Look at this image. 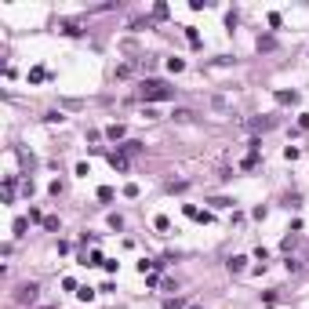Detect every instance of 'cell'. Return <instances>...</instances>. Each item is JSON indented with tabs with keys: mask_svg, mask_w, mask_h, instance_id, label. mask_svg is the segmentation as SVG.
I'll use <instances>...</instances> for the list:
<instances>
[{
	"mask_svg": "<svg viewBox=\"0 0 309 309\" xmlns=\"http://www.w3.org/2000/svg\"><path fill=\"white\" fill-rule=\"evenodd\" d=\"M15 189H19V178L8 175V182H4V204H11V200H15Z\"/></svg>",
	"mask_w": 309,
	"mask_h": 309,
	"instance_id": "obj_4",
	"label": "cell"
},
{
	"mask_svg": "<svg viewBox=\"0 0 309 309\" xmlns=\"http://www.w3.org/2000/svg\"><path fill=\"white\" fill-rule=\"evenodd\" d=\"M182 305H185L182 298H167V302H164V309H182Z\"/></svg>",
	"mask_w": 309,
	"mask_h": 309,
	"instance_id": "obj_22",
	"label": "cell"
},
{
	"mask_svg": "<svg viewBox=\"0 0 309 309\" xmlns=\"http://www.w3.org/2000/svg\"><path fill=\"white\" fill-rule=\"evenodd\" d=\"M142 149H146V146H142V142H135V138H128V142L120 146V153H124V157H131V153H142Z\"/></svg>",
	"mask_w": 309,
	"mask_h": 309,
	"instance_id": "obj_7",
	"label": "cell"
},
{
	"mask_svg": "<svg viewBox=\"0 0 309 309\" xmlns=\"http://www.w3.org/2000/svg\"><path fill=\"white\" fill-rule=\"evenodd\" d=\"M138 95H142L146 102H167V98H175V87L171 84H164V80H142V87H138Z\"/></svg>",
	"mask_w": 309,
	"mask_h": 309,
	"instance_id": "obj_1",
	"label": "cell"
},
{
	"mask_svg": "<svg viewBox=\"0 0 309 309\" xmlns=\"http://www.w3.org/2000/svg\"><path fill=\"white\" fill-rule=\"evenodd\" d=\"M167 69H171V73H182L185 62H182V58H167Z\"/></svg>",
	"mask_w": 309,
	"mask_h": 309,
	"instance_id": "obj_16",
	"label": "cell"
},
{
	"mask_svg": "<svg viewBox=\"0 0 309 309\" xmlns=\"http://www.w3.org/2000/svg\"><path fill=\"white\" fill-rule=\"evenodd\" d=\"M185 37H189V44H193V48H200V33H196L193 26H185Z\"/></svg>",
	"mask_w": 309,
	"mask_h": 309,
	"instance_id": "obj_15",
	"label": "cell"
},
{
	"mask_svg": "<svg viewBox=\"0 0 309 309\" xmlns=\"http://www.w3.org/2000/svg\"><path fill=\"white\" fill-rule=\"evenodd\" d=\"M185 219H193V222H211V215L200 211L196 204H185Z\"/></svg>",
	"mask_w": 309,
	"mask_h": 309,
	"instance_id": "obj_3",
	"label": "cell"
},
{
	"mask_svg": "<svg viewBox=\"0 0 309 309\" xmlns=\"http://www.w3.org/2000/svg\"><path fill=\"white\" fill-rule=\"evenodd\" d=\"M276 102H280V106H295L298 102V91H276Z\"/></svg>",
	"mask_w": 309,
	"mask_h": 309,
	"instance_id": "obj_5",
	"label": "cell"
},
{
	"mask_svg": "<svg viewBox=\"0 0 309 309\" xmlns=\"http://www.w3.org/2000/svg\"><path fill=\"white\" fill-rule=\"evenodd\" d=\"M153 226H157L160 233H167V229H171V219H167V215H157V219H153Z\"/></svg>",
	"mask_w": 309,
	"mask_h": 309,
	"instance_id": "obj_12",
	"label": "cell"
},
{
	"mask_svg": "<svg viewBox=\"0 0 309 309\" xmlns=\"http://www.w3.org/2000/svg\"><path fill=\"white\" fill-rule=\"evenodd\" d=\"M44 76H48V69H40V66H37V69H29V80H33V84H40Z\"/></svg>",
	"mask_w": 309,
	"mask_h": 309,
	"instance_id": "obj_14",
	"label": "cell"
},
{
	"mask_svg": "<svg viewBox=\"0 0 309 309\" xmlns=\"http://www.w3.org/2000/svg\"><path fill=\"white\" fill-rule=\"evenodd\" d=\"M273 124H276L273 117H258V120H251V128H255V131H269Z\"/></svg>",
	"mask_w": 309,
	"mask_h": 309,
	"instance_id": "obj_10",
	"label": "cell"
},
{
	"mask_svg": "<svg viewBox=\"0 0 309 309\" xmlns=\"http://www.w3.org/2000/svg\"><path fill=\"white\" fill-rule=\"evenodd\" d=\"M273 48H276L273 37H258V51H273Z\"/></svg>",
	"mask_w": 309,
	"mask_h": 309,
	"instance_id": "obj_13",
	"label": "cell"
},
{
	"mask_svg": "<svg viewBox=\"0 0 309 309\" xmlns=\"http://www.w3.org/2000/svg\"><path fill=\"white\" fill-rule=\"evenodd\" d=\"M284 160H298V146H287L284 149Z\"/></svg>",
	"mask_w": 309,
	"mask_h": 309,
	"instance_id": "obj_18",
	"label": "cell"
},
{
	"mask_svg": "<svg viewBox=\"0 0 309 309\" xmlns=\"http://www.w3.org/2000/svg\"><path fill=\"white\" fill-rule=\"evenodd\" d=\"M247 269V258L244 255H233V258H229V273H244Z\"/></svg>",
	"mask_w": 309,
	"mask_h": 309,
	"instance_id": "obj_8",
	"label": "cell"
},
{
	"mask_svg": "<svg viewBox=\"0 0 309 309\" xmlns=\"http://www.w3.org/2000/svg\"><path fill=\"white\" fill-rule=\"evenodd\" d=\"M37 291H40L37 284H22L19 291H15V302H22V305L29 302V305H33V302H37Z\"/></svg>",
	"mask_w": 309,
	"mask_h": 309,
	"instance_id": "obj_2",
	"label": "cell"
},
{
	"mask_svg": "<svg viewBox=\"0 0 309 309\" xmlns=\"http://www.w3.org/2000/svg\"><path fill=\"white\" fill-rule=\"evenodd\" d=\"M106 135H110V138H113V142H120V138H124V135H128V131H124V124H113V128H106Z\"/></svg>",
	"mask_w": 309,
	"mask_h": 309,
	"instance_id": "obj_11",
	"label": "cell"
},
{
	"mask_svg": "<svg viewBox=\"0 0 309 309\" xmlns=\"http://www.w3.org/2000/svg\"><path fill=\"white\" fill-rule=\"evenodd\" d=\"M153 19H167V4H157V8H153Z\"/></svg>",
	"mask_w": 309,
	"mask_h": 309,
	"instance_id": "obj_20",
	"label": "cell"
},
{
	"mask_svg": "<svg viewBox=\"0 0 309 309\" xmlns=\"http://www.w3.org/2000/svg\"><path fill=\"white\" fill-rule=\"evenodd\" d=\"M284 266H287L291 273H302V262H298V258H291V255H287V262H284Z\"/></svg>",
	"mask_w": 309,
	"mask_h": 309,
	"instance_id": "obj_17",
	"label": "cell"
},
{
	"mask_svg": "<svg viewBox=\"0 0 309 309\" xmlns=\"http://www.w3.org/2000/svg\"><path fill=\"white\" fill-rule=\"evenodd\" d=\"M110 229H124V219H120V215H110Z\"/></svg>",
	"mask_w": 309,
	"mask_h": 309,
	"instance_id": "obj_21",
	"label": "cell"
},
{
	"mask_svg": "<svg viewBox=\"0 0 309 309\" xmlns=\"http://www.w3.org/2000/svg\"><path fill=\"white\" fill-rule=\"evenodd\" d=\"M58 29H62V33H69V37H80V26L69 22V19H62V22H58Z\"/></svg>",
	"mask_w": 309,
	"mask_h": 309,
	"instance_id": "obj_9",
	"label": "cell"
},
{
	"mask_svg": "<svg viewBox=\"0 0 309 309\" xmlns=\"http://www.w3.org/2000/svg\"><path fill=\"white\" fill-rule=\"evenodd\" d=\"M26 226H29L26 219H15V237H22V233H26Z\"/></svg>",
	"mask_w": 309,
	"mask_h": 309,
	"instance_id": "obj_19",
	"label": "cell"
},
{
	"mask_svg": "<svg viewBox=\"0 0 309 309\" xmlns=\"http://www.w3.org/2000/svg\"><path fill=\"white\" fill-rule=\"evenodd\" d=\"M106 160H110V164L117 167V171H128V157H124V153H110Z\"/></svg>",
	"mask_w": 309,
	"mask_h": 309,
	"instance_id": "obj_6",
	"label": "cell"
}]
</instances>
